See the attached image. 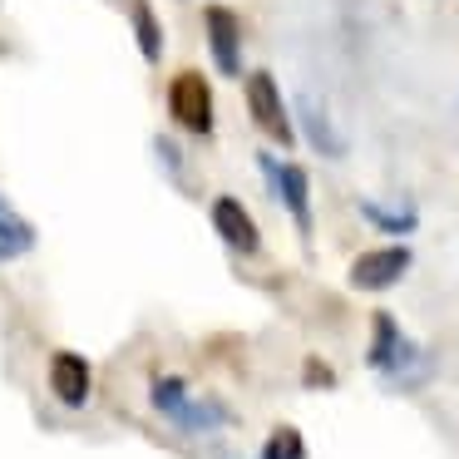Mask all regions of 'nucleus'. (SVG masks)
<instances>
[{
  "label": "nucleus",
  "mask_w": 459,
  "mask_h": 459,
  "mask_svg": "<svg viewBox=\"0 0 459 459\" xmlns=\"http://www.w3.org/2000/svg\"><path fill=\"white\" fill-rule=\"evenodd\" d=\"M257 459H307V439H301L297 425H277L267 439H262Z\"/></svg>",
  "instance_id": "obj_13"
},
{
  "label": "nucleus",
  "mask_w": 459,
  "mask_h": 459,
  "mask_svg": "<svg viewBox=\"0 0 459 459\" xmlns=\"http://www.w3.org/2000/svg\"><path fill=\"white\" fill-rule=\"evenodd\" d=\"M35 242H40V232H35V222L25 218L21 208H15L5 193H0V262H21L35 252Z\"/></svg>",
  "instance_id": "obj_11"
},
{
  "label": "nucleus",
  "mask_w": 459,
  "mask_h": 459,
  "mask_svg": "<svg viewBox=\"0 0 459 459\" xmlns=\"http://www.w3.org/2000/svg\"><path fill=\"white\" fill-rule=\"evenodd\" d=\"M370 326H376V336H370L366 366L380 370L385 385H420V380L429 376V351L415 346V341L400 331V321L390 316V311H376Z\"/></svg>",
  "instance_id": "obj_2"
},
{
  "label": "nucleus",
  "mask_w": 459,
  "mask_h": 459,
  "mask_svg": "<svg viewBox=\"0 0 459 459\" xmlns=\"http://www.w3.org/2000/svg\"><path fill=\"white\" fill-rule=\"evenodd\" d=\"M297 124H301L307 143L321 153V159H346V134L336 129L331 109L316 100V94H301V100H297Z\"/></svg>",
  "instance_id": "obj_10"
},
{
  "label": "nucleus",
  "mask_w": 459,
  "mask_h": 459,
  "mask_svg": "<svg viewBox=\"0 0 459 459\" xmlns=\"http://www.w3.org/2000/svg\"><path fill=\"white\" fill-rule=\"evenodd\" d=\"M257 169L267 178V188L281 198V208L291 212L301 238H311V178L301 163H287V159H272V153H257Z\"/></svg>",
  "instance_id": "obj_3"
},
{
  "label": "nucleus",
  "mask_w": 459,
  "mask_h": 459,
  "mask_svg": "<svg viewBox=\"0 0 459 459\" xmlns=\"http://www.w3.org/2000/svg\"><path fill=\"white\" fill-rule=\"evenodd\" d=\"M212 228H218V238L228 242L238 257H257L262 252V232L257 222H252V212L242 208L232 193H222V198H212Z\"/></svg>",
  "instance_id": "obj_8"
},
{
  "label": "nucleus",
  "mask_w": 459,
  "mask_h": 459,
  "mask_svg": "<svg viewBox=\"0 0 459 459\" xmlns=\"http://www.w3.org/2000/svg\"><path fill=\"white\" fill-rule=\"evenodd\" d=\"M331 366H321V360H307V385H331Z\"/></svg>",
  "instance_id": "obj_16"
},
{
  "label": "nucleus",
  "mask_w": 459,
  "mask_h": 459,
  "mask_svg": "<svg viewBox=\"0 0 459 459\" xmlns=\"http://www.w3.org/2000/svg\"><path fill=\"white\" fill-rule=\"evenodd\" d=\"M153 153H159V159H163V173L183 183V153H178V143H173L169 134H159V139H153Z\"/></svg>",
  "instance_id": "obj_15"
},
{
  "label": "nucleus",
  "mask_w": 459,
  "mask_h": 459,
  "mask_svg": "<svg viewBox=\"0 0 459 459\" xmlns=\"http://www.w3.org/2000/svg\"><path fill=\"white\" fill-rule=\"evenodd\" d=\"M203 25H208V50H212V65L222 74H242V25L228 5H208L203 11Z\"/></svg>",
  "instance_id": "obj_9"
},
{
  "label": "nucleus",
  "mask_w": 459,
  "mask_h": 459,
  "mask_svg": "<svg viewBox=\"0 0 459 459\" xmlns=\"http://www.w3.org/2000/svg\"><path fill=\"white\" fill-rule=\"evenodd\" d=\"M149 405L183 435H212V429L232 425V410L218 395H193L183 376H153L149 380Z\"/></svg>",
  "instance_id": "obj_1"
},
{
  "label": "nucleus",
  "mask_w": 459,
  "mask_h": 459,
  "mask_svg": "<svg viewBox=\"0 0 459 459\" xmlns=\"http://www.w3.org/2000/svg\"><path fill=\"white\" fill-rule=\"evenodd\" d=\"M45 380H50V395L60 400L65 410H84L90 395H94V366H90V356H80V351H55Z\"/></svg>",
  "instance_id": "obj_7"
},
{
  "label": "nucleus",
  "mask_w": 459,
  "mask_h": 459,
  "mask_svg": "<svg viewBox=\"0 0 459 459\" xmlns=\"http://www.w3.org/2000/svg\"><path fill=\"white\" fill-rule=\"evenodd\" d=\"M360 218H366L370 228H380V232H395V238H405V232H415L420 212L410 208V203H400V208H385V203H376V198H360Z\"/></svg>",
  "instance_id": "obj_12"
},
{
  "label": "nucleus",
  "mask_w": 459,
  "mask_h": 459,
  "mask_svg": "<svg viewBox=\"0 0 459 459\" xmlns=\"http://www.w3.org/2000/svg\"><path fill=\"white\" fill-rule=\"evenodd\" d=\"M169 114H173V124H183L188 134L208 139L212 134V84L203 80L198 70H178L169 84Z\"/></svg>",
  "instance_id": "obj_4"
},
{
  "label": "nucleus",
  "mask_w": 459,
  "mask_h": 459,
  "mask_svg": "<svg viewBox=\"0 0 459 459\" xmlns=\"http://www.w3.org/2000/svg\"><path fill=\"white\" fill-rule=\"evenodd\" d=\"M410 262H415V252H410L405 242H390V247H370V252H360V257L351 262L346 281H351L356 291H385V287H395V281L410 272Z\"/></svg>",
  "instance_id": "obj_6"
},
{
  "label": "nucleus",
  "mask_w": 459,
  "mask_h": 459,
  "mask_svg": "<svg viewBox=\"0 0 459 459\" xmlns=\"http://www.w3.org/2000/svg\"><path fill=\"white\" fill-rule=\"evenodd\" d=\"M242 90H247V114H252V124H257V129L267 134L272 143H291V139H297V129H291V114H287V104H281V90H277V80H272L267 70H252Z\"/></svg>",
  "instance_id": "obj_5"
},
{
  "label": "nucleus",
  "mask_w": 459,
  "mask_h": 459,
  "mask_svg": "<svg viewBox=\"0 0 459 459\" xmlns=\"http://www.w3.org/2000/svg\"><path fill=\"white\" fill-rule=\"evenodd\" d=\"M134 35H139V55H143V60H159V55H163V30H159V21H153L149 0H134Z\"/></svg>",
  "instance_id": "obj_14"
}]
</instances>
